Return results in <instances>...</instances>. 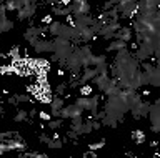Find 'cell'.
<instances>
[{
  "label": "cell",
  "mask_w": 160,
  "mask_h": 158,
  "mask_svg": "<svg viewBox=\"0 0 160 158\" xmlns=\"http://www.w3.org/2000/svg\"><path fill=\"white\" fill-rule=\"evenodd\" d=\"M72 40H68V38H63V37H57L53 40V53H57L60 57V60H65L70 53L75 50V47L70 43Z\"/></svg>",
  "instance_id": "1"
},
{
  "label": "cell",
  "mask_w": 160,
  "mask_h": 158,
  "mask_svg": "<svg viewBox=\"0 0 160 158\" xmlns=\"http://www.w3.org/2000/svg\"><path fill=\"white\" fill-rule=\"evenodd\" d=\"M137 2H138V0H118V2H117V8H118V12L122 13V15L133 18V15H138Z\"/></svg>",
  "instance_id": "2"
},
{
  "label": "cell",
  "mask_w": 160,
  "mask_h": 158,
  "mask_svg": "<svg viewBox=\"0 0 160 158\" xmlns=\"http://www.w3.org/2000/svg\"><path fill=\"white\" fill-rule=\"evenodd\" d=\"M143 68H145V73L148 77V85L160 88V68L150 65V63H143Z\"/></svg>",
  "instance_id": "3"
},
{
  "label": "cell",
  "mask_w": 160,
  "mask_h": 158,
  "mask_svg": "<svg viewBox=\"0 0 160 158\" xmlns=\"http://www.w3.org/2000/svg\"><path fill=\"white\" fill-rule=\"evenodd\" d=\"M77 103L78 107H82L83 110H90V112H93V115H95V112H97V105H98V95H93V97H80L77 98Z\"/></svg>",
  "instance_id": "4"
},
{
  "label": "cell",
  "mask_w": 160,
  "mask_h": 158,
  "mask_svg": "<svg viewBox=\"0 0 160 158\" xmlns=\"http://www.w3.org/2000/svg\"><path fill=\"white\" fill-rule=\"evenodd\" d=\"M82 112H83V108L82 107H78L77 103L75 105H68V107H63L62 110H60V117L62 118H77V117H82Z\"/></svg>",
  "instance_id": "5"
},
{
  "label": "cell",
  "mask_w": 160,
  "mask_h": 158,
  "mask_svg": "<svg viewBox=\"0 0 160 158\" xmlns=\"http://www.w3.org/2000/svg\"><path fill=\"white\" fill-rule=\"evenodd\" d=\"M70 7H72L73 15H85V13H88V10H90V5H88L87 0H77V2H72Z\"/></svg>",
  "instance_id": "6"
},
{
  "label": "cell",
  "mask_w": 160,
  "mask_h": 158,
  "mask_svg": "<svg viewBox=\"0 0 160 158\" xmlns=\"http://www.w3.org/2000/svg\"><path fill=\"white\" fill-rule=\"evenodd\" d=\"M33 48H35V52L37 53H43V52H50L52 53L53 52V42H50V40H38L33 43Z\"/></svg>",
  "instance_id": "7"
},
{
  "label": "cell",
  "mask_w": 160,
  "mask_h": 158,
  "mask_svg": "<svg viewBox=\"0 0 160 158\" xmlns=\"http://www.w3.org/2000/svg\"><path fill=\"white\" fill-rule=\"evenodd\" d=\"M92 82H95V85H97V88L100 92H105L110 85V78H108V73H98L97 77L93 78Z\"/></svg>",
  "instance_id": "8"
},
{
  "label": "cell",
  "mask_w": 160,
  "mask_h": 158,
  "mask_svg": "<svg viewBox=\"0 0 160 158\" xmlns=\"http://www.w3.org/2000/svg\"><path fill=\"white\" fill-rule=\"evenodd\" d=\"M35 10H37V3H35V2H28L22 10H18V20H25V18L32 17L35 13Z\"/></svg>",
  "instance_id": "9"
},
{
  "label": "cell",
  "mask_w": 160,
  "mask_h": 158,
  "mask_svg": "<svg viewBox=\"0 0 160 158\" xmlns=\"http://www.w3.org/2000/svg\"><path fill=\"white\" fill-rule=\"evenodd\" d=\"M150 103H145V102H140L137 107L132 108V113L135 118H140V117H147V113H150Z\"/></svg>",
  "instance_id": "10"
},
{
  "label": "cell",
  "mask_w": 160,
  "mask_h": 158,
  "mask_svg": "<svg viewBox=\"0 0 160 158\" xmlns=\"http://www.w3.org/2000/svg\"><path fill=\"white\" fill-rule=\"evenodd\" d=\"M85 70V73H83V77H80L78 78V83L80 85H85V83H88L90 80H93L95 77L98 75V72H97V68H90V67H87V68H83Z\"/></svg>",
  "instance_id": "11"
},
{
  "label": "cell",
  "mask_w": 160,
  "mask_h": 158,
  "mask_svg": "<svg viewBox=\"0 0 160 158\" xmlns=\"http://www.w3.org/2000/svg\"><path fill=\"white\" fill-rule=\"evenodd\" d=\"M113 38H120V40H123V42H130L132 40V28L130 27H122L118 32H115Z\"/></svg>",
  "instance_id": "12"
},
{
  "label": "cell",
  "mask_w": 160,
  "mask_h": 158,
  "mask_svg": "<svg viewBox=\"0 0 160 158\" xmlns=\"http://www.w3.org/2000/svg\"><path fill=\"white\" fill-rule=\"evenodd\" d=\"M123 48H127V42L115 38V42H112L108 45V52H118V50H123Z\"/></svg>",
  "instance_id": "13"
},
{
  "label": "cell",
  "mask_w": 160,
  "mask_h": 158,
  "mask_svg": "<svg viewBox=\"0 0 160 158\" xmlns=\"http://www.w3.org/2000/svg\"><path fill=\"white\" fill-rule=\"evenodd\" d=\"M72 130L73 132H77L78 135H82V130H83V120H82V117H77V118H72Z\"/></svg>",
  "instance_id": "14"
},
{
  "label": "cell",
  "mask_w": 160,
  "mask_h": 158,
  "mask_svg": "<svg viewBox=\"0 0 160 158\" xmlns=\"http://www.w3.org/2000/svg\"><path fill=\"white\" fill-rule=\"evenodd\" d=\"M132 140L137 141V143H143L147 140V135H145L142 130H135V132H132Z\"/></svg>",
  "instance_id": "15"
},
{
  "label": "cell",
  "mask_w": 160,
  "mask_h": 158,
  "mask_svg": "<svg viewBox=\"0 0 160 158\" xmlns=\"http://www.w3.org/2000/svg\"><path fill=\"white\" fill-rule=\"evenodd\" d=\"M60 27H62V23H60V22H52V23L48 25V32L52 33V35L58 37V35H60Z\"/></svg>",
  "instance_id": "16"
},
{
  "label": "cell",
  "mask_w": 160,
  "mask_h": 158,
  "mask_svg": "<svg viewBox=\"0 0 160 158\" xmlns=\"http://www.w3.org/2000/svg\"><path fill=\"white\" fill-rule=\"evenodd\" d=\"M103 63H107V57H105V55H93L92 57V65L93 67L103 65Z\"/></svg>",
  "instance_id": "17"
},
{
  "label": "cell",
  "mask_w": 160,
  "mask_h": 158,
  "mask_svg": "<svg viewBox=\"0 0 160 158\" xmlns=\"http://www.w3.org/2000/svg\"><path fill=\"white\" fill-rule=\"evenodd\" d=\"M92 93H93V87L92 85L85 83V85L80 87V95H82V97H88V95H92Z\"/></svg>",
  "instance_id": "18"
},
{
  "label": "cell",
  "mask_w": 160,
  "mask_h": 158,
  "mask_svg": "<svg viewBox=\"0 0 160 158\" xmlns=\"http://www.w3.org/2000/svg\"><path fill=\"white\" fill-rule=\"evenodd\" d=\"M23 120H27V110H22V108H20L17 117L13 118V122H23Z\"/></svg>",
  "instance_id": "19"
},
{
  "label": "cell",
  "mask_w": 160,
  "mask_h": 158,
  "mask_svg": "<svg viewBox=\"0 0 160 158\" xmlns=\"http://www.w3.org/2000/svg\"><path fill=\"white\" fill-rule=\"evenodd\" d=\"M0 72L3 73V75H8V73H15V65L12 63V65H3L2 68H0Z\"/></svg>",
  "instance_id": "20"
},
{
  "label": "cell",
  "mask_w": 160,
  "mask_h": 158,
  "mask_svg": "<svg viewBox=\"0 0 160 158\" xmlns=\"http://www.w3.org/2000/svg\"><path fill=\"white\" fill-rule=\"evenodd\" d=\"M92 130H95V128H93V122L92 120H88V122H85L83 123V133H90V132H92Z\"/></svg>",
  "instance_id": "21"
},
{
  "label": "cell",
  "mask_w": 160,
  "mask_h": 158,
  "mask_svg": "<svg viewBox=\"0 0 160 158\" xmlns=\"http://www.w3.org/2000/svg\"><path fill=\"white\" fill-rule=\"evenodd\" d=\"M22 156H27V158H45L47 155H43V153H33V151H27V153H23Z\"/></svg>",
  "instance_id": "22"
},
{
  "label": "cell",
  "mask_w": 160,
  "mask_h": 158,
  "mask_svg": "<svg viewBox=\"0 0 160 158\" xmlns=\"http://www.w3.org/2000/svg\"><path fill=\"white\" fill-rule=\"evenodd\" d=\"M47 145L50 146V148H62V141L58 140V138H53V140H50Z\"/></svg>",
  "instance_id": "23"
},
{
  "label": "cell",
  "mask_w": 160,
  "mask_h": 158,
  "mask_svg": "<svg viewBox=\"0 0 160 158\" xmlns=\"http://www.w3.org/2000/svg\"><path fill=\"white\" fill-rule=\"evenodd\" d=\"M58 127H62V120H50L48 122V128H52V130H55Z\"/></svg>",
  "instance_id": "24"
},
{
  "label": "cell",
  "mask_w": 160,
  "mask_h": 158,
  "mask_svg": "<svg viewBox=\"0 0 160 158\" xmlns=\"http://www.w3.org/2000/svg\"><path fill=\"white\" fill-rule=\"evenodd\" d=\"M103 145H105V141L102 140V141H97V143H90V145H88V148H90V150H93V151H95V150H98V148H102Z\"/></svg>",
  "instance_id": "25"
},
{
  "label": "cell",
  "mask_w": 160,
  "mask_h": 158,
  "mask_svg": "<svg viewBox=\"0 0 160 158\" xmlns=\"http://www.w3.org/2000/svg\"><path fill=\"white\" fill-rule=\"evenodd\" d=\"M38 115H40V118H42V120H45V122H50V120H52V113H47V112H40Z\"/></svg>",
  "instance_id": "26"
},
{
  "label": "cell",
  "mask_w": 160,
  "mask_h": 158,
  "mask_svg": "<svg viewBox=\"0 0 160 158\" xmlns=\"http://www.w3.org/2000/svg\"><path fill=\"white\" fill-rule=\"evenodd\" d=\"M5 7H7V10H17L15 0H10V2H7V3H5Z\"/></svg>",
  "instance_id": "27"
},
{
  "label": "cell",
  "mask_w": 160,
  "mask_h": 158,
  "mask_svg": "<svg viewBox=\"0 0 160 158\" xmlns=\"http://www.w3.org/2000/svg\"><path fill=\"white\" fill-rule=\"evenodd\" d=\"M65 88H67V83H62V85H58L57 87V95H63V92H65Z\"/></svg>",
  "instance_id": "28"
},
{
  "label": "cell",
  "mask_w": 160,
  "mask_h": 158,
  "mask_svg": "<svg viewBox=\"0 0 160 158\" xmlns=\"http://www.w3.org/2000/svg\"><path fill=\"white\" fill-rule=\"evenodd\" d=\"M42 22H43V25H50V23L53 22V18H52V15H45Z\"/></svg>",
  "instance_id": "29"
},
{
  "label": "cell",
  "mask_w": 160,
  "mask_h": 158,
  "mask_svg": "<svg viewBox=\"0 0 160 158\" xmlns=\"http://www.w3.org/2000/svg\"><path fill=\"white\" fill-rule=\"evenodd\" d=\"M40 140L45 141V143H48V141H50V138H48V136H45V135H40Z\"/></svg>",
  "instance_id": "30"
},
{
  "label": "cell",
  "mask_w": 160,
  "mask_h": 158,
  "mask_svg": "<svg viewBox=\"0 0 160 158\" xmlns=\"http://www.w3.org/2000/svg\"><path fill=\"white\" fill-rule=\"evenodd\" d=\"M63 73H65V72H63V70H62V68H60V70H58V72H57V75H58V77H62V75H63Z\"/></svg>",
  "instance_id": "31"
}]
</instances>
